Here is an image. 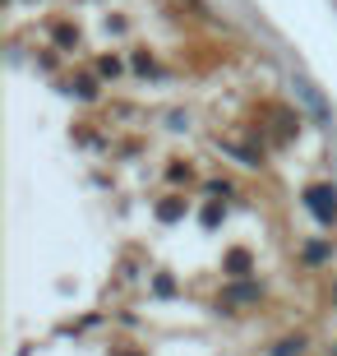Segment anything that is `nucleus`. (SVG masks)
Returning a JSON list of instances; mask_svg holds the SVG:
<instances>
[{
	"label": "nucleus",
	"mask_w": 337,
	"mask_h": 356,
	"mask_svg": "<svg viewBox=\"0 0 337 356\" xmlns=\"http://www.w3.org/2000/svg\"><path fill=\"white\" fill-rule=\"evenodd\" d=\"M310 199H314V213H319V218H328V213L337 209V195H333V190H310Z\"/></svg>",
	"instance_id": "nucleus-1"
}]
</instances>
